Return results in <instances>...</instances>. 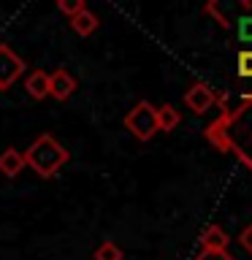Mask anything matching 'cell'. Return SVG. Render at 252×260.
Segmentation results:
<instances>
[{
  "instance_id": "obj_1",
  "label": "cell",
  "mask_w": 252,
  "mask_h": 260,
  "mask_svg": "<svg viewBox=\"0 0 252 260\" xmlns=\"http://www.w3.org/2000/svg\"><path fill=\"white\" fill-rule=\"evenodd\" d=\"M214 103L219 106V117L206 127L209 144L233 154L252 171V95H241L239 103H231V95L219 92Z\"/></svg>"
},
{
  "instance_id": "obj_2",
  "label": "cell",
  "mask_w": 252,
  "mask_h": 260,
  "mask_svg": "<svg viewBox=\"0 0 252 260\" xmlns=\"http://www.w3.org/2000/svg\"><path fill=\"white\" fill-rule=\"evenodd\" d=\"M65 162H68V152L65 146L57 141L54 136H38L36 141L27 146V154H24V166H30L41 179H49L60 171Z\"/></svg>"
},
{
  "instance_id": "obj_3",
  "label": "cell",
  "mask_w": 252,
  "mask_h": 260,
  "mask_svg": "<svg viewBox=\"0 0 252 260\" xmlns=\"http://www.w3.org/2000/svg\"><path fill=\"white\" fill-rule=\"evenodd\" d=\"M125 127L136 141H149L158 133V109L149 101H138L133 109L125 114Z\"/></svg>"
},
{
  "instance_id": "obj_4",
  "label": "cell",
  "mask_w": 252,
  "mask_h": 260,
  "mask_svg": "<svg viewBox=\"0 0 252 260\" xmlns=\"http://www.w3.org/2000/svg\"><path fill=\"white\" fill-rule=\"evenodd\" d=\"M22 73H24L22 57L16 54L11 46L0 44V89H8Z\"/></svg>"
},
{
  "instance_id": "obj_5",
  "label": "cell",
  "mask_w": 252,
  "mask_h": 260,
  "mask_svg": "<svg viewBox=\"0 0 252 260\" xmlns=\"http://www.w3.org/2000/svg\"><path fill=\"white\" fill-rule=\"evenodd\" d=\"M184 103H187V109H190L193 114H206L211 106H214V92H211L209 84L198 81V84H193L184 92Z\"/></svg>"
},
{
  "instance_id": "obj_6",
  "label": "cell",
  "mask_w": 252,
  "mask_h": 260,
  "mask_svg": "<svg viewBox=\"0 0 252 260\" xmlns=\"http://www.w3.org/2000/svg\"><path fill=\"white\" fill-rule=\"evenodd\" d=\"M73 92H76V79H73L65 68H57L52 76H49V95L57 98V101H68Z\"/></svg>"
},
{
  "instance_id": "obj_7",
  "label": "cell",
  "mask_w": 252,
  "mask_h": 260,
  "mask_svg": "<svg viewBox=\"0 0 252 260\" xmlns=\"http://www.w3.org/2000/svg\"><path fill=\"white\" fill-rule=\"evenodd\" d=\"M98 24H101V22H98V16L89 11L87 6L81 8L79 14L71 16V27H73V32H76V36H92V32L98 30Z\"/></svg>"
},
{
  "instance_id": "obj_8",
  "label": "cell",
  "mask_w": 252,
  "mask_h": 260,
  "mask_svg": "<svg viewBox=\"0 0 252 260\" xmlns=\"http://www.w3.org/2000/svg\"><path fill=\"white\" fill-rule=\"evenodd\" d=\"M24 89H27L30 98H36V101H44V98H49V73L46 71H33L27 81H24Z\"/></svg>"
},
{
  "instance_id": "obj_9",
  "label": "cell",
  "mask_w": 252,
  "mask_h": 260,
  "mask_svg": "<svg viewBox=\"0 0 252 260\" xmlns=\"http://www.w3.org/2000/svg\"><path fill=\"white\" fill-rule=\"evenodd\" d=\"M228 241H231V236H228L225 228H219V225H209L201 236V247L203 249H214V252L228 249Z\"/></svg>"
},
{
  "instance_id": "obj_10",
  "label": "cell",
  "mask_w": 252,
  "mask_h": 260,
  "mask_svg": "<svg viewBox=\"0 0 252 260\" xmlns=\"http://www.w3.org/2000/svg\"><path fill=\"white\" fill-rule=\"evenodd\" d=\"M24 168V154L14 146H8L6 152H0V174L6 176H19V171Z\"/></svg>"
},
{
  "instance_id": "obj_11",
  "label": "cell",
  "mask_w": 252,
  "mask_h": 260,
  "mask_svg": "<svg viewBox=\"0 0 252 260\" xmlns=\"http://www.w3.org/2000/svg\"><path fill=\"white\" fill-rule=\"evenodd\" d=\"M179 125H182V114H179V109H174L171 103H163L158 109V130L171 133V130H176Z\"/></svg>"
},
{
  "instance_id": "obj_12",
  "label": "cell",
  "mask_w": 252,
  "mask_h": 260,
  "mask_svg": "<svg viewBox=\"0 0 252 260\" xmlns=\"http://www.w3.org/2000/svg\"><path fill=\"white\" fill-rule=\"evenodd\" d=\"M122 249L117 247L114 241H101L95 247V260H122Z\"/></svg>"
},
{
  "instance_id": "obj_13",
  "label": "cell",
  "mask_w": 252,
  "mask_h": 260,
  "mask_svg": "<svg viewBox=\"0 0 252 260\" xmlns=\"http://www.w3.org/2000/svg\"><path fill=\"white\" fill-rule=\"evenodd\" d=\"M239 76L241 79H252V49L239 52Z\"/></svg>"
},
{
  "instance_id": "obj_14",
  "label": "cell",
  "mask_w": 252,
  "mask_h": 260,
  "mask_svg": "<svg viewBox=\"0 0 252 260\" xmlns=\"http://www.w3.org/2000/svg\"><path fill=\"white\" fill-rule=\"evenodd\" d=\"M206 14H211V16H214V19H217V24H219L223 30H228V27H231V22H228L225 11H219V3H209V6H206Z\"/></svg>"
},
{
  "instance_id": "obj_15",
  "label": "cell",
  "mask_w": 252,
  "mask_h": 260,
  "mask_svg": "<svg viewBox=\"0 0 252 260\" xmlns=\"http://www.w3.org/2000/svg\"><path fill=\"white\" fill-rule=\"evenodd\" d=\"M198 260H233V255L228 249H219V252H214V249H201L198 252Z\"/></svg>"
},
{
  "instance_id": "obj_16",
  "label": "cell",
  "mask_w": 252,
  "mask_h": 260,
  "mask_svg": "<svg viewBox=\"0 0 252 260\" xmlns=\"http://www.w3.org/2000/svg\"><path fill=\"white\" fill-rule=\"evenodd\" d=\"M239 38L244 44H252V16H241L239 19Z\"/></svg>"
},
{
  "instance_id": "obj_17",
  "label": "cell",
  "mask_w": 252,
  "mask_h": 260,
  "mask_svg": "<svg viewBox=\"0 0 252 260\" xmlns=\"http://www.w3.org/2000/svg\"><path fill=\"white\" fill-rule=\"evenodd\" d=\"M81 8H84V0H60V11L68 14V16L79 14Z\"/></svg>"
},
{
  "instance_id": "obj_18",
  "label": "cell",
  "mask_w": 252,
  "mask_h": 260,
  "mask_svg": "<svg viewBox=\"0 0 252 260\" xmlns=\"http://www.w3.org/2000/svg\"><path fill=\"white\" fill-rule=\"evenodd\" d=\"M239 244H241V249H247L249 255H252V222L241 231V236H239Z\"/></svg>"
}]
</instances>
